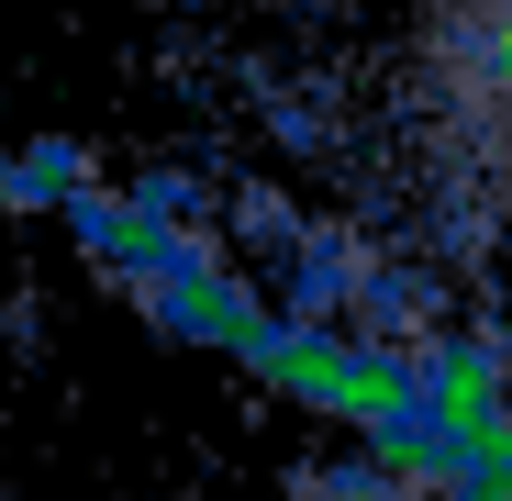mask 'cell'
<instances>
[{
    "label": "cell",
    "instance_id": "6da1fadb",
    "mask_svg": "<svg viewBox=\"0 0 512 501\" xmlns=\"http://www.w3.org/2000/svg\"><path fill=\"white\" fill-rule=\"evenodd\" d=\"M379 123L435 223L512 245V0H412Z\"/></svg>",
    "mask_w": 512,
    "mask_h": 501
},
{
    "label": "cell",
    "instance_id": "7a4b0ae2",
    "mask_svg": "<svg viewBox=\"0 0 512 501\" xmlns=\"http://www.w3.org/2000/svg\"><path fill=\"white\" fill-rule=\"evenodd\" d=\"M334 501H446V490H401L390 479V490H334Z\"/></svg>",
    "mask_w": 512,
    "mask_h": 501
}]
</instances>
